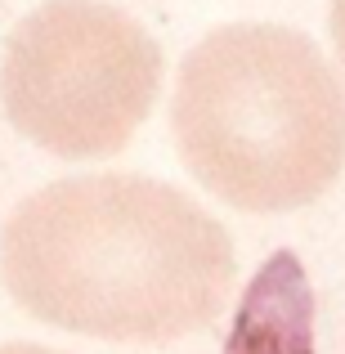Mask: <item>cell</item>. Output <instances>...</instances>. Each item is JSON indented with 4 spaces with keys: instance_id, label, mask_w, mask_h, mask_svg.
<instances>
[{
    "instance_id": "6da1fadb",
    "label": "cell",
    "mask_w": 345,
    "mask_h": 354,
    "mask_svg": "<svg viewBox=\"0 0 345 354\" xmlns=\"http://www.w3.org/2000/svg\"><path fill=\"white\" fill-rule=\"evenodd\" d=\"M233 274L229 229L148 175L54 180L0 229L5 292L32 319L77 337L180 341L225 314Z\"/></svg>"
},
{
    "instance_id": "7a4b0ae2",
    "label": "cell",
    "mask_w": 345,
    "mask_h": 354,
    "mask_svg": "<svg viewBox=\"0 0 345 354\" xmlns=\"http://www.w3.org/2000/svg\"><path fill=\"white\" fill-rule=\"evenodd\" d=\"M171 135L211 198L287 216L319 202L345 171V86L305 32L229 23L184 54Z\"/></svg>"
},
{
    "instance_id": "3957f363",
    "label": "cell",
    "mask_w": 345,
    "mask_h": 354,
    "mask_svg": "<svg viewBox=\"0 0 345 354\" xmlns=\"http://www.w3.org/2000/svg\"><path fill=\"white\" fill-rule=\"evenodd\" d=\"M157 95L162 50L108 0H45L5 41V117L23 139L63 162L121 153Z\"/></svg>"
},
{
    "instance_id": "277c9868",
    "label": "cell",
    "mask_w": 345,
    "mask_h": 354,
    "mask_svg": "<svg viewBox=\"0 0 345 354\" xmlns=\"http://www.w3.org/2000/svg\"><path fill=\"white\" fill-rule=\"evenodd\" d=\"M310 283L292 251H278L242 296L229 354H314Z\"/></svg>"
},
{
    "instance_id": "5b68a950",
    "label": "cell",
    "mask_w": 345,
    "mask_h": 354,
    "mask_svg": "<svg viewBox=\"0 0 345 354\" xmlns=\"http://www.w3.org/2000/svg\"><path fill=\"white\" fill-rule=\"evenodd\" d=\"M328 32H332L337 59H341V68H345V0H332V9H328Z\"/></svg>"
},
{
    "instance_id": "8992f818",
    "label": "cell",
    "mask_w": 345,
    "mask_h": 354,
    "mask_svg": "<svg viewBox=\"0 0 345 354\" xmlns=\"http://www.w3.org/2000/svg\"><path fill=\"white\" fill-rule=\"evenodd\" d=\"M0 354H63V350L36 346V341H14V346H0Z\"/></svg>"
}]
</instances>
